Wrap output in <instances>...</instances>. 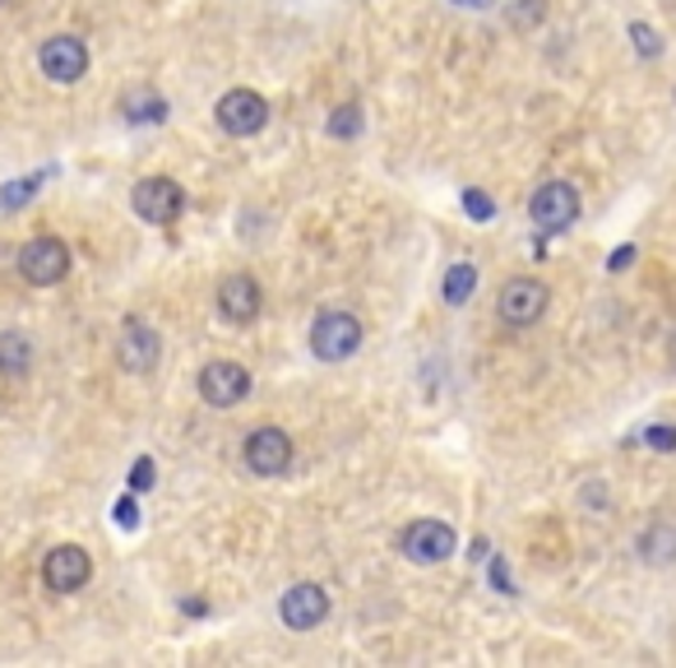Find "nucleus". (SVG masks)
<instances>
[{"label":"nucleus","instance_id":"16","mask_svg":"<svg viewBox=\"0 0 676 668\" xmlns=\"http://www.w3.org/2000/svg\"><path fill=\"white\" fill-rule=\"evenodd\" d=\"M640 557L648 567H672L676 562V525H667V520L648 525L640 534Z\"/></svg>","mask_w":676,"mask_h":668},{"label":"nucleus","instance_id":"12","mask_svg":"<svg viewBox=\"0 0 676 668\" xmlns=\"http://www.w3.org/2000/svg\"><path fill=\"white\" fill-rule=\"evenodd\" d=\"M157 358H163V340H157V330L144 316H126L121 340H117V363L130 376H149L157 367Z\"/></svg>","mask_w":676,"mask_h":668},{"label":"nucleus","instance_id":"31","mask_svg":"<svg viewBox=\"0 0 676 668\" xmlns=\"http://www.w3.org/2000/svg\"><path fill=\"white\" fill-rule=\"evenodd\" d=\"M0 6H6V0H0Z\"/></svg>","mask_w":676,"mask_h":668},{"label":"nucleus","instance_id":"26","mask_svg":"<svg viewBox=\"0 0 676 668\" xmlns=\"http://www.w3.org/2000/svg\"><path fill=\"white\" fill-rule=\"evenodd\" d=\"M111 520H117L121 529H140V506H134V493L117 497V506H111Z\"/></svg>","mask_w":676,"mask_h":668},{"label":"nucleus","instance_id":"23","mask_svg":"<svg viewBox=\"0 0 676 668\" xmlns=\"http://www.w3.org/2000/svg\"><path fill=\"white\" fill-rule=\"evenodd\" d=\"M126 483H130V493H134V497L153 493V483H157V464H153V455H140V460H134Z\"/></svg>","mask_w":676,"mask_h":668},{"label":"nucleus","instance_id":"17","mask_svg":"<svg viewBox=\"0 0 676 668\" xmlns=\"http://www.w3.org/2000/svg\"><path fill=\"white\" fill-rule=\"evenodd\" d=\"M472 288H478V270H472L468 260L449 265L445 279H440V293H445V302H449V306H464V302L472 298Z\"/></svg>","mask_w":676,"mask_h":668},{"label":"nucleus","instance_id":"22","mask_svg":"<svg viewBox=\"0 0 676 668\" xmlns=\"http://www.w3.org/2000/svg\"><path fill=\"white\" fill-rule=\"evenodd\" d=\"M630 42H635V52H640L644 61H658V56H663V37H658V29L644 24V19H635V24H630Z\"/></svg>","mask_w":676,"mask_h":668},{"label":"nucleus","instance_id":"7","mask_svg":"<svg viewBox=\"0 0 676 668\" xmlns=\"http://www.w3.org/2000/svg\"><path fill=\"white\" fill-rule=\"evenodd\" d=\"M455 525H445V520H436V516H422V520H413L408 529H403V557L408 562H417V567H440V562H449L455 557Z\"/></svg>","mask_w":676,"mask_h":668},{"label":"nucleus","instance_id":"13","mask_svg":"<svg viewBox=\"0 0 676 668\" xmlns=\"http://www.w3.org/2000/svg\"><path fill=\"white\" fill-rule=\"evenodd\" d=\"M279 617H283L287 632H310V627H320V622L329 617V590L315 585V581L292 585V590L279 599Z\"/></svg>","mask_w":676,"mask_h":668},{"label":"nucleus","instance_id":"5","mask_svg":"<svg viewBox=\"0 0 676 668\" xmlns=\"http://www.w3.org/2000/svg\"><path fill=\"white\" fill-rule=\"evenodd\" d=\"M130 209L140 214L153 228H167V223L182 218L186 209V191L172 182V176H140L130 191Z\"/></svg>","mask_w":676,"mask_h":668},{"label":"nucleus","instance_id":"28","mask_svg":"<svg viewBox=\"0 0 676 668\" xmlns=\"http://www.w3.org/2000/svg\"><path fill=\"white\" fill-rule=\"evenodd\" d=\"M635 241H621V247L612 251V256H607V270H612V274H621V270H630V265H635Z\"/></svg>","mask_w":676,"mask_h":668},{"label":"nucleus","instance_id":"24","mask_svg":"<svg viewBox=\"0 0 676 668\" xmlns=\"http://www.w3.org/2000/svg\"><path fill=\"white\" fill-rule=\"evenodd\" d=\"M640 441L648 445V451L672 455V451H676V422H653V428H644V432H640Z\"/></svg>","mask_w":676,"mask_h":668},{"label":"nucleus","instance_id":"21","mask_svg":"<svg viewBox=\"0 0 676 668\" xmlns=\"http://www.w3.org/2000/svg\"><path fill=\"white\" fill-rule=\"evenodd\" d=\"M505 19H510V29H537L547 19V0H514V6L505 10Z\"/></svg>","mask_w":676,"mask_h":668},{"label":"nucleus","instance_id":"3","mask_svg":"<svg viewBox=\"0 0 676 668\" xmlns=\"http://www.w3.org/2000/svg\"><path fill=\"white\" fill-rule=\"evenodd\" d=\"M14 265L33 288H52V283H61L65 274H70V247H65L61 237L42 233V237L24 241V247L14 251Z\"/></svg>","mask_w":676,"mask_h":668},{"label":"nucleus","instance_id":"19","mask_svg":"<svg viewBox=\"0 0 676 668\" xmlns=\"http://www.w3.org/2000/svg\"><path fill=\"white\" fill-rule=\"evenodd\" d=\"M42 182H47V176H42V172H29V176H19V182H6V186H0V209H6V214L24 209L29 200L42 191Z\"/></svg>","mask_w":676,"mask_h":668},{"label":"nucleus","instance_id":"29","mask_svg":"<svg viewBox=\"0 0 676 668\" xmlns=\"http://www.w3.org/2000/svg\"><path fill=\"white\" fill-rule=\"evenodd\" d=\"M449 6H459V10H491L495 0H449Z\"/></svg>","mask_w":676,"mask_h":668},{"label":"nucleus","instance_id":"11","mask_svg":"<svg viewBox=\"0 0 676 668\" xmlns=\"http://www.w3.org/2000/svg\"><path fill=\"white\" fill-rule=\"evenodd\" d=\"M37 71L52 84H79L88 75V47L75 33H56L37 47Z\"/></svg>","mask_w":676,"mask_h":668},{"label":"nucleus","instance_id":"1","mask_svg":"<svg viewBox=\"0 0 676 668\" xmlns=\"http://www.w3.org/2000/svg\"><path fill=\"white\" fill-rule=\"evenodd\" d=\"M362 321L352 316V311L344 306H329L320 311V316L310 321V353L320 363H348L357 348H362Z\"/></svg>","mask_w":676,"mask_h":668},{"label":"nucleus","instance_id":"14","mask_svg":"<svg viewBox=\"0 0 676 668\" xmlns=\"http://www.w3.org/2000/svg\"><path fill=\"white\" fill-rule=\"evenodd\" d=\"M260 306H264V298H260L255 274L237 270V274H228L218 283V311H222V321L228 325H251L260 316Z\"/></svg>","mask_w":676,"mask_h":668},{"label":"nucleus","instance_id":"27","mask_svg":"<svg viewBox=\"0 0 676 668\" xmlns=\"http://www.w3.org/2000/svg\"><path fill=\"white\" fill-rule=\"evenodd\" d=\"M487 575H491V585L501 590V594H520L510 581V571H505V557H487Z\"/></svg>","mask_w":676,"mask_h":668},{"label":"nucleus","instance_id":"15","mask_svg":"<svg viewBox=\"0 0 676 668\" xmlns=\"http://www.w3.org/2000/svg\"><path fill=\"white\" fill-rule=\"evenodd\" d=\"M33 371V340L24 330H6L0 334V376H29Z\"/></svg>","mask_w":676,"mask_h":668},{"label":"nucleus","instance_id":"20","mask_svg":"<svg viewBox=\"0 0 676 668\" xmlns=\"http://www.w3.org/2000/svg\"><path fill=\"white\" fill-rule=\"evenodd\" d=\"M329 136L334 140H357V136H362V107H334V117H329Z\"/></svg>","mask_w":676,"mask_h":668},{"label":"nucleus","instance_id":"10","mask_svg":"<svg viewBox=\"0 0 676 668\" xmlns=\"http://www.w3.org/2000/svg\"><path fill=\"white\" fill-rule=\"evenodd\" d=\"M88 575H94V557L79 543H56L47 557H42V585L52 594H75L88 585Z\"/></svg>","mask_w":676,"mask_h":668},{"label":"nucleus","instance_id":"18","mask_svg":"<svg viewBox=\"0 0 676 668\" xmlns=\"http://www.w3.org/2000/svg\"><path fill=\"white\" fill-rule=\"evenodd\" d=\"M126 121L130 126H163L167 121V98H157V94H130L126 98Z\"/></svg>","mask_w":676,"mask_h":668},{"label":"nucleus","instance_id":"25","mask_svg":"<svg viewBox=\"0 0 676 668\" xmlns=\"http://www.w3.org/2000/svg\"><path fill=\"white\" fill-rule=\"evenodd\" d=\"M464 214L472 223H491L495 218V200L487 191H464Z\"/></svg>","mask_w":676,"mask_h":668},{"label":"nucleus","instance_id":"6","mask_svg":"<svg viewBox=\"0 0 676 668\" xmlns=\"http://www.w3.org/2000/svg\"><path fill=\"white\" fill-rule=\"evenodd\" d=\"M214 121H218L222 136H237V140L260 136L264 121H269V103L255 94V88H228V94L214 103Z\"/></svg>","mask_w":676,"mask_h":668},{"label":"nucleus","instance_id":"8","mask_svg":"<svg viewBox=\"0 0 676 668\" xmlns=\"http://www.w3.org/2000/svg\"><path fill=\"white\" fill-rule=\"evenodd\" d=\"M528 218L537 233H566L579 218V191L570 182H543L528 200Z\"/></svg>","mask_w":676,"mask_h":668},{"label":"nucleus","instance_id":"9","mask_svg":"<svg viewBox=\"0 0 676 668\" xmlns=\"http://www.w3.org/2000/svg\"><path fill=\"white\" fill-rule=\"evenodd\" d=\"M251 395V371L232 358H214L199 371V399H205L209 409H237L241 399Z\"/></svg>","mask_w":676,"mask_h":668},{"label":"nucleus","instance_id":"4","mask_svg":"<svg viewBox=\"0 0 676 668\" xmlns=\"http://www.w3.org/2000/svg\"><path fill=\"white\" fill-rule=\"evenodd\" d=\"M241 455H246V470H251V474H260V478H279V474L292 470V455H297V445H292V437H287L283 428L264 422V428L246 432Z\"/></svg>","mask_w":676,"mask_h":668},{"label":"nucleus","instance_id":"2","mask_svg":"<svg viewBox=\"0 0 676 668\" xmlns=\"http://www.w3.org/2000/svg\"><path fill=\"white\" fill-rule=\"evenodd\" d=\"M552 306V288L533 274H514L501 283V293H495V316H501L510 330H528L547 316Z\"/></svg>","mask_w":676,"mask_h":668},{"label":"nucleus","instance_id":"30","mask_svg":"<svg viewBox=\"0 0 676 668\" xmlns=\"http://www.w3.org/2000/svg\"><path fill=\"white\" fill-rule=\"evenodd\" d=\"M672 363H676V334H672Z\"/></svg>","mask_w":676,"mask_h":668}]
</instances>
